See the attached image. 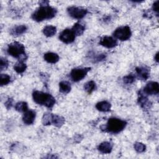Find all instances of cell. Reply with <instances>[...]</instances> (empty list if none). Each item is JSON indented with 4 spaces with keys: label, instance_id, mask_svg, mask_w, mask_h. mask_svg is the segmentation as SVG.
I'll return each mask as SVG.
<instances>
[{
    "label": "cell",
    "instance_id": "obj_1",
    "mask_svg": "<svg viewBox=\"0 0 159 159\" xmlns=\"http://www.w3.org/2000/svg\"><path fill=\"white\" fill-rule=\"evenodd\" d=\"M57 12L56 9L48 5L40 6L32 14V18L37 22H40L53 18L56 15Z\"/></svg>",
    "mask_w": 159,
    "mask_h": 159
},
{
    "label": "cell",
    "instance_id": "obj_2",
    "mask_svg": "<svg viewBox=\"0 0 159 159\" xmlns=\"http://www.w3.org/2000/svg\"><path fill=\"white\" fill-rule=\"evenodd\" d=\"M32 98L37 104L45 106L48 108H52L55 103V99L51 94L39 91H34Z\"/></svg>",
    "mask_w": 159,
    "mask_h": 159
},
{
    "label": "cell",
    "instance_id": "obj_3",
    "mask_svg": "<svg viewBox=\"0 0 159 159\" xmlns=\"http://www.w3.org/2000/svg\"><path fill=\"white\" fill-rule=\"evenodd\" d=\"M126 125L127 122L125 120L116 117H112L108 120L104 129H102L107 132L117 134L124 129Z\"/></svg>",
    "mask_w": 159,
    "mask_h": 159
},
{
    "label": "cell",
    "instance_id": "obj_4",
    "mask_svg": "<svg viewBox=\"0 0 159 159\" xmlns=\"http://www.w3.org/2000/svg\"><path fill=\"white\" fill-rule=\"evenodd\" d=\"M7 53L12 57L19 58L20 61H23L27 58L24 45L18 42H14L8 45Z\"/></svg>",
    "mask_w": 159,
    "mask_h": 159
},
{
    "label": "cell",
    "instance_id": "obj_5",
    "mask_svg": "<svg viewBox=\"0 0 159 159\" xmlns=\"http://www.w3.org/2000/svg\"><path fill=\"white\" fill-rule=\"evenodd\" d=\"M113 35L120 40L124 41L130 38L132 32L130 28L128 25H125L117 28L113 32Z\"/></svg>",
    "mask_w": 159,
    "mask_h": 159
},
{
    "label": "cell",
    "instance_id": "obj_6",
    "mask_svg": "<svg viewBox=\"0 0 159 159\" xmlns=\"http://www.w3.org/2000/svg\"><path fill=\"white\" fill-rule=\"evenodd\" d=\"M90 70L89 67L74 68L70 73V77L73 81L78 82L83 79Z\"/></svg>",
    "mask_w": 159,
    "mask_h": 159
},
{
    "label": "cell",
    "instance_id": "obj_7",
    "mask_svg": "<svg viewBox=\"0 0 159 159\" xmlns=\"http://www.w3.org/2000/svg\"><path fill=\"white\" fill-rule=\"evenodd\" d=\"M68 14L73 18L80 19L84 17L86 14L88 13V11L86 9L76 7V6H70L67 9Z\"/></svg>",
    "mask_w": 159,
    "mask_h": 159
},
{
    "label": "cell",
    "instance_id": "obj_8",
    "mask_svg": "<svg viewBox=\"0 0 159 159\" xmlns=\"http://www.w3.org/2000/svg\"><path fill=\"white\" fill-rule=\"evenodd\" d=\"M75 37L76 35L72 29H66L60 33L59 39L61 41L65 43H70L75 40Z\"/></svg>",
    "mask_w": 159,
    "mask_h": 159
},
{
    "label": "cell",
    "instance_id": "obj_9",
    "mask_svg": "<svg viewBox=\"0 0 159 159\" xmlns=\"http://www.w3.org/2000/svg\"><path fill=\"white\" fill-rule=\"evenodd\" d=\"M141 91L146 96L157 94L159 92L158 83L155 81H150L146 84L143 90Z\"/></svg>",
    "mask_w": 159,
    "mask_h": 159
},
{
    "label": "cell",
    "instance_id": "obj_10",
    "mask_svg": "<svg viewBox=\"0 0 159 159\" xmlns=\"http://www.w3.org/2000/svg\"><path fill=\"white\" fill-rule=\"evenodd\" d=\"M99 44L104 47L111 48L116 47L117 45V41L112 37L104 36L101 39Z\"/></svg>",
    "mask_w": 159,
    "mask_h": 159
},
{
    "label": "cell",
    "instance_id": "obj_11",
    "mask_svg": "<svg viewBox=\"0 0 159 159\" xmlns=\"http://www.w3.org/2000/svg\"><path fill=\"white\" fill-rule=\"evenodd\" d=\"M36 116L35 112L32 110H27L26 112H24L23 117H22V120L24 124L27 125H30L33 124V122L35 120Z\"/></svg>",
    "mask_w": 159,
    "mask_h": 159
},
{
    "label": "cell",
    "instance_id": "obj_12",
    "mask_svg": "<svg viewBox=\"0 0 159 159\" xmlns=\"http://www.w3.org/2000/svg\"><path fill=\"white\" fill-rule=\"evenodd\" d=\"M139 97L138 98V103L143 109H148L150 107L152 104L147 98V96L144 94L141 91L139 93Z\"/></svg>",
    "mask_w": 159,
    "mask_h": 159
},
{
    "label": "cell",
    "instance_id": "obj_13",
    "mask_svg": "<svg viewBox=\"0 0 159 159\" xmlns=\"http://www.w3.org/2000/svg\"><path fill=\"white\" fill-rule=\"evenodd\" d=\"M135 71L138 75V77L140 79L142 80H146L148 78L150 75V70L148 68L145 66L137 67L135 68Z\"/></svg>",
    "mask_w": 159,
    "mask_h": 159
},
{
    "label": "cell",
    "instance_id": "obj_14",
    "mask_svg": "<svg viewBox=\"0 0 159 159\" xmlns=\"http://www.w3.org/2000/svg\"><path fill=\"white\" fill-rule=\"evenodd\" d=\"M99 151L104 154L110 153L112 149V145L109 142H103L98 147Z\"/></svg>",
    "mask_w": 159,
    "mask_h": 159
},
{
    "label": "cell",
    "instance_id": "obj_15",
    "mask_svg": "<svg viewBox=\"0 0 159 159\" xmlns=\"http://www.w3.org/2000/svg\"><path fill=\"white\" fill-rule=\"evenodd\" d=\"M43 58L47 62L50 63H55L58 61L60 58L59 56L57 53L53 52H48L45 53Z\"/></svg>",
    "mask_w": 159,
    "mask_h": 159
},
{
    "label": "cell",
    "instance_id": "obj_16",
    "mask_svg": "<svg viewBox=\"0 0 159 159\" xmlns=\"http://www.w3.org/2000/svg\"><path fill=\"white\" fill-rule=\"evenodd\" d=\"M65 123V119L58 115L57 114H52V119H51V124L54 125L57 127H61Z\"/></svg>",
    "mask_w": 159,
    "mask_h": 159
},
{
    "label": "cell",
    "instance_id": "obj_17",
    "mask_svg": "<svg viewBox=\"0 0 159 159\" xmlns=\"http://www.w3.org/2000/svg\"><path fill=\"white\" fill-rule=\"evenodd\" d=\"M96 107L99 111L108 112L111 109V105L109 102H107L106 101H102L98 102L96 105Z\"/></svg>",
    "mask_w": 159,
    "mask_h": 159
},
{
    "label": "cell",
    "instance_id": "obj_18",
    "mask_svg": "<svg viewBox=\"0 0 159 159\" xmlns=\"http://www.w3.org/2000/svg\"><path fill=\"white\" fill-rule=\"evenodd\" d=\"M27 28L25 25H17L11 29V34L12 35H19L25 32L27 30Z\"/></svg>",
    "mask_w": 159,
    "mask_h": 159
},
{
    "label": "cell",
    "instance_id": "obj_19",
    "mask_svg": "<svg viewBox=\"0 0 159 159\" xmlns=\"http://www.w3.org/2000/svg\"><path fill=\"white\" fill-rule=\"evenodd\" d=\"M71 29L73 31L75 35L78 36V35H81L83 34V32L85 30V27L84 25L80 24V22H76L74 24V25L73 26Z\"/></svg>",
    "mask_w": 159,
    "mask_h": 159
},
{
    "label": "cell",
    "instance_id": "obj_20",
    "mask_svg": "<svg viewBox=\"0 0 159 159\" xmlns=\"http://www.w3.org/2000/svg\"><path fill=\"white\" fill-rule=\"evenodd\" d=\"M57 32V29L53 25H47L43 29V34L47 37H52Z\"/></svg>",
    "mask_w": 159,
    "mask_h": 159
},
{
    "label": "cell",
    "instance_id": "obj_21",
    "mask_svg": "<svg viewBox=\"0 0 159 159\" xmlns=\"http://www.w3.org/2000/svg\"><path fill=\"white\" fill-rule=\"evenodd\" d=\"M59 88L60 92L63 93H68L71 91V85L70 83L66 81H61L59 83Z\"/></svg>",
    "mask_w": 159,
    "mask_h": 159
},
{
    "label": "cell",
    "instance_id": "obj_22",
    "mask_svg": "<svg viewBox=\"0 0 159 159\" xmlns=\"http://www.w3.org/2000/svg\"><path fill=\"white\" fill-rule=\"evenodd\" d=\"M26 68H27V65L22 61H18L14 66V69L17 73H23L24 71H25Z\"/></svg>",
    "mask_w": 159,
    "mask_h": 159
},
{
    "label": "cell",
    "instance_id": "obj_23",
    "mask_svg": "<svg viewBox=\"0 0 159 159\" xmlns=\"http://www.w3.org/2000/svg\"><path fill=\"white\" fill-rule=\"evenodd\" d=\"M15 109L17 111L20 112H25L28 110L27 103L24 101L18 102L15 106Z\"/></svg>",
    "mask_w": 159,
    "mask_h": 159
},
{
    "label": "cell",
    "instance_id": "obj_24",
    "mask_svg": "<svg viewBox=\"0 0 159 159\" xmlns=\"http://www.w3.org/2000/svg\"><path fill=\"white\" fill-rule=\"evenodd\" d=\"M84 89L88 93H91L96 89V83L94 81H89L86 83L84 85Z\"/></svg>",
    "mask_w": 159,
    "mask_h": 159
},
{
    "label": "cell",
    "instance_id": "obj_25",
    "mask_svg": "<svg viewBox=\"0 0 159 159\" xmlns=\"http://www.w3.org/2000/svg\"><path fill=\"white\" fill-rule=\"evenodd\" d=\"M52 113L50 112H45L44 113L43 117H42V123L44 125H50L51 124V119H52Z\"/></svg>",
    "mask_w": 159,
    "mask_h": 159
},
{
    "label": "cell",
    "instance_id": "obj_26",
    "mask_svg": "<svg viewBox=\"0 0 159 159\" xmlns=\"http://www.w3.org/2000/svg\"><path fill=\"white\" fill-rule=\"evenodd\" d=\"M11 81V77L7 74H1L0 84L1 86L6 85Z\"/></svg>",
    "mask_w": 159,
    "mask_h": 159
},
{
    "label": "cell",
    "instance_id": "obj_27",
    "mask_svg": "<svg viewBox=\"0 0 159 159\" xmlns=\"http://www.w3.org/2000/svg\"><path fill=\"white\" fill-rule=\"evenodd\" d=\"M134 149L136 152L138 153H142L145 151L146 150V146L143 143L141 142H135L134 145Z\"/></svg>",
    "mask_w": 159,
    "mask_h": 159
},
{
    "label": "cell",
    "instance_id": "obj_28",
    "mask_svg": "<svg viewBox=\"0 0 159 159\" xmlns=\"http://www.w3.org/2000/svg\"><path fill=\"white\" fill-rule=\"evenodd\" d=\"M135 79V75H134L133 74H129L127 76H125L123 78V82L125 84H132Z\"/></svg>",
    "mask_w": 159,
    "mask_h": 159
},
{
    "label": "cell",
    "instance_id": "obj_29",
    "mask_svg": "<svg viewBox=\"0 0 159 159\" xmlns=\"http://www.w3.org/2000/svg\"><path fill=\"white\" fill-rule=\"evenodd\" d=\"M8 66V61L7 59L4 58L2 57L1 58V63H0V69L1 70H3L6 69Z\"/></svg>",
    "mask_w": 159,
    "mask_h": 159
},
{
    "label": "cell",
    "instance_id": "obj_30",
    "mask_svg": "<svg viewBox=\"0 0 159 159\" xmlns=\"http://www.w3.org/2000/svg\"><path fill=\"white\" fill-rule=\"evenodd\" d=\"M12 103H13V99H12V98H9V99L6 101V102H5V106H6V107L7 109H10V108L12 107Z\"/></svg>",
    "mask_w": 159,
    "mask_h": 159
},
{
    "label": "cell",
    "instance_id": "obj_31",
    "mask_svg": "<svg viewBox=\"0 0 159 159\" xmlns=\"http://www.w3.org/2000/svg\"><path fill=\"white\" fill-rule=\"evenodd\" d=\"M158 3H159V1H157L156 2H155L153 4V9L155 12H156L157 14L158 12Z\"/></svg>",
    "mask_w": 159,
    "mask_h": 159
},
{
    "label": "cell",
    "instance_id": "obj_32",
    "mask_svg": "<svg viewBox=\"0 0 159 159\" xmlns=\"http://www.w3.org/2000/svg\"><path fill=\"white\" fill-rule=\"evenodd\" d=\"M155 60L157 62L158 61V52H157L156 54H155Z\"/></svg>",
    "mask_w": 159,
    "mask_h": 159
}]
</instances>
